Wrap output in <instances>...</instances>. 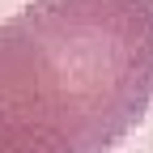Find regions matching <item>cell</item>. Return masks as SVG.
Segmentation results:
<instances>
[{
	"label": "cell",
	"mask_w": 153,
	"mask_h": 153,
	"mask_svg": "<svg viewBox=\"0 0 153 153\" xmlns=\"http://www.w3.org/2000/svg\"><path fill=\"white\" fill-rule=\"evenodd\" d=\"M153 111V0H30L0 22V153H115Z\"/></svg>",
	"instance_id": "cell-1"
}]
</instances>
